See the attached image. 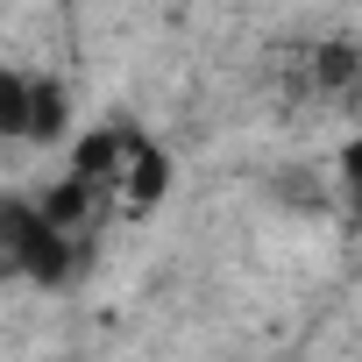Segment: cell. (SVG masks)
I'll return each instance as SVG.
<instances>
[{
	"mask_svg": "<svg viewBox=\"0 0 362 362\" xmlns=\"http://www.w3.org/2000/svg\"><path fill=\"white\" fill-rule=\"evenodd\" d=\"M36 86H43V71H15V64H0V135H8V142H29Z\"/></svg>",
	"mask_w": 362,
	"mask_h": 362,
	"instance_id": "obj_1",
	"label": "cell"
},
{
	"mask_svg": "<svg viewBox=\"0 0 362 362\" xmlns=\"http://www.w3.org/2000/svg\"><path fill=\"white\" fill-rule=\"evenodd\" d=\"M348 170H355V177H362V142H355V149H348Z\"/></svg>",
	"mask_w": 362,
	"mask_h": 362,
	"instance_id": "obj_2",
	"label": "cell"
}]
</instances>
